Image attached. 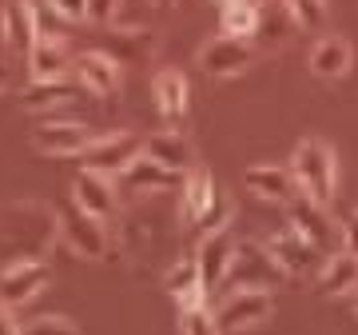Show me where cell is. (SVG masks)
Wrapping results in <instances>:
<instances>
[{
    "mask_svg": "<svg viewBox=\"0 0 358 335\" xmlns=\"http://www.w3.org/2000/svg\"><path fill=\"white\" fill-rule=\"evenodd\" d=\"M56 216L48 204L40 200H16V204H0V256L16 264V259H44L48 244L56 240Z\"/></svg>",
    "mask_w": 358,
    "mask_h": 335,
    "instance_id": "6da1fadb",
    "label": "cell"
},
{
    "mask_svg": "<svg viewBox=\"0 0 358 335\" xmlns=\"http://www.w3.org/2000/svg\"><path fill=\"white\" fill-rule=\"evenodd\" d=\"M291 176H294V188L319 204H331L334 192H338V156L327 140H299L294 144V156H291Z\"/></svg>",
    "mask_w": 358,
    "mask_h": 335,
    "instance_id": "7a4b0ae2",
    "label": "cell"
},
{
    "mask_svg": "<svg viewBox=\"0 0 358 335\" xmlns=\"http://www.w3.org/2000/svg\"><path fill=\"white\" fill-rule=\"evenodd\" d=\"M282 207H287V224H291V232L303 235L322 259L334 256V252H343V228L331 219L327 204H319V200H310V196H303V192H294Z\"/></svg>",
    "mask_w": 358,
    "mask_h": 335,
    "instance_id": "3957f363",
    "label": "cell"
},
{
    "mask_svg": "<svg viewBox=\"0 0 358 335\" xmlns=\"http://www.w3.org/2000/svg\"><path fill=\"white\" fill-rule=\"evenodd\" d=\"M56 235L64 240V247L80 259H108L112 256V235L103 228L100 216H88L84 207H68L56 216Z\"/></svg>",
    "mask_w": 358,
    "mask_h": 335,
    "instance_id": "277c9868",
    "label": "cell"
},
{
    "mask_svg": "<svg viewBox=\"0 0 358 335\" xmlns=\"http://www.w3.org/2000/svg\"><path fill=\"white\" fill-rule=\"evenodd\" d=\"M271 311H275L271 287H231L223 303L215 308V323L223 335H231V331H247V327L267 323Z\"/></svg>",
    "mask_w": 358,
    "mask_h": 335,
    "instance_id": "5b68a950",
    "label": "cell"
},
{
    "mask_svg": "<svg viewBox=\"0 0 358 335\" xmlns=\"http://www.w3.org/2000/svg\"><path fill=\"white\" fill-rule=\"evenodd\" d=\"M195 60H199V68H203L207 76L231 80L255 64V44H251V36H227V32H219V36H211L199 48Z\"/></svg>",
    "mask_w": 358,
    "mask_h": 335,
    "instance_id": "8992f818",
    "label": "cell"
},
{
    "mask_svg": "<svg viewBox=\"0 0 358 335\" xmlns=\"http://www.w3.org/2000/svg\"><path fill=\"white\" fill-rule=\"evenodd\" d=\"M136 156H143V140L136 136V132H103V136H92V144L80 152V160H84V168H92V172H103V176H120L124 168L136 160Z\"/></svg>",
    "mask_w": 358,
    "mask_h": 335,
    "instance_id": "52a82bcc",
    "label": "cell"
},
{
    "mask_svg": "<svg viewBox=\"0 0 358 335\" xmlns=\"http://www.w3.org/2000/svg\"><path fill=\"white\" fill-rule=\"evenodd\" d=\"M52 271L44 259H16V264H4L0 271V303L4 308H28L32 299L48 287Z\"/></svg>",
    "mask_w": 358,
    "mask_h": 335,
    "instance_id": "ba28073f",
    "label": "cell"
},
{
    "mask_svg": "<svg viewBox=\"0 0 358 335\" xmlns=\"http://www.w3.org/2000/svg\"><path fill=\"white\" fill-rule=\"evenodd\" d=\"M231 259H235V235H231V228L203 232V240H199V247H195V268H199L203 292H219V287L227 284Z\"/></svg>",
    "mask_w": 358,
    "mask_h": 335,
    "instance_id": "9c48e42d",
    "label": "cell"
},
{
    "mask_svg": "<svg viewBox=\"0 0 358 335\" xmlns=\"http://www.w3.org/2000/svg\"><path fill=\"white\" fill-rule=\"evenodd\" d=\"M231 275H235V287H275V280H287L282 268L271 259L267 247H263V240H243V244H235Z\"/></svg>",
    "mask_w": 358,
    "mask_h": 335,
    "instance_id": "30bf717a",
    "label": "cell"
},
{
    "mask_svg": "<svg viewBox=\"0 0 358 335\" xmlns=\"http://www.w3.org/2000/svg\"><path fill=\"white\" fill-rule=\"evenodd\" d=\"M40 36V16L32 0H4L0 4V40L13 56H28Z\"/></svg>",
    "mask_w": 358,
    "mask_h": 335,
    "instance_id": "8fae6325",
    "label": "cell"
},
{
    "mask_svg": "<svg viewBox=\"0 0 358 335\" xmlns=\"http://www.w3.org/2000/svg\"><path fill=\"white\" fill-rule=\"evenodd\" d=\"M72 200H76V207H84L88 216L108 219V216L120 212V184H115V176L80 168V176L72 180Z\"/></svg>",
    "mask_w": 358,
    "mask_h": 335,
    "instance_id": "7c38bea8",
    "label": "cell"
},
{
    "mask_svg": "<svg viewBox=\"0 0 358 335\" xmlns=\"http://www.w3.org/2000/svg\"><path fill=\"white\" fill-rule=\"evenodd\" d=\"M263 247L271 252V259L282 268V275H287V280H303V275H310L315 268H322V264H319L322 256L299 232H291V228H287V232L267 235V240H263Z\"/></svg>",
    "mask_w": 358,
    "mask_h": 335,
    "instance_id": "4fadbf2b",
    "label": "cell"
},
{
    "mask_svg": "<svg viewBox=\"0 0 358 335\" xmlns=\"http://www.w3.org/2000/svg\"><path fill=\"white\" fill-rule=\"evenodd\" d=\"M72 72H76V84L92 96H115L124 84V68L108 52H80L72 60Z\"/></svg>",
    "mask_w": 358,
    "mask_h": 335,
    "instance_id": "5bb4252c",
    "label": "cell"
},
{
    "mask_svg": "<svg viewBox=\"0 0 358 335\" xmlns=\"http://www.w3.org/2000/svg\"><path fill=\"white\" fill-rule=\"evenodd\" d=\"M92 144V128L80 120H48L36 124L32 132V148L44 156H80Z\"/></svg>",
    "mask_w": 358,
    "mask_h": 335,
    "instance_id": "9a60e30c",
    "label": "cell"
},
{
    "mask_svg": "<svg viewBox=\"0 0 358 335\" xmlns=\"http://www.w3.org/2000/svg\"><path fill=\"white\" fill-rule=\"evenodd\" d=\"M72 68V52L60 32H44L40 28L36 44L28 48V76L32 80H60Z\"/></svg>",
    "mask_w": 358,
    "mask_h": 335,
    "instance_id": "2e32d148",
    "label": "cell"
},
{
    "mask_svg": "<svg viewBox=\"0 0 358 335\" xmlns=\"http://www.w3.org/2000/svg\"><path fill=\"white\" fill-rule=\"evenodd\" d=\"M243 188L267 204H287L299 188H294V176L287 164H251L243 172Z\"/></svg>",
    "mask_w": 358,
    "mask_h": 335,
    "instance_id": "e0dca14e",
    "label": "cell"
},
{
    "mask_svg": "<svg viewBox=\"0 0 358 335\" xmlns=\"http://www.w3.org/2000/svg\"><path fill=\"white\" fill-rule=\"evenodd\" d=\"M355 64V48H350V40L338 36V32H327V36L315 40V48H310V72L319 80H343Z\"/></svg>",
    "mask_w": 358,
    "mask_h": 335,
    "instance_id": "ac0fdd59",
    "label": "cell"
},
{
    "mask_svg": "<svg viewBox=\"0 0 358 335\" xmlns=\"http://www.w3.org/2000/svg\"><path fill=\"white\" fill-rule=\"evenodd\" d=\"M115 184H120L124 196H152V192L171 188V184H176V172H167L164 164H155L152 156H136V160L115 176Z\"/></svg>",
    "mask_w": 358,
    "mask_h": 335,
    "instance_id": "d6986e66",
    "label": "cell"
},
{
    "mask_svg": "<svg viewBox=\"0 0 358 335\" xmlns=\"http://www.w3.org/2000/svg\"><path fill=\"white\" fill-rule=\"evenodd\" d=\"M215 192H219V184L211 180V172H203L199 164H195L192 172H183V188H179V219L195 228V224L203 219V212L211 207Z\"/></svg>",
    "mask_w": 358,
    "mask_h": 335,
    "instance_id": "ffe728a7",
    "label": "cell"
},
{
    "mask_svg": "<svg viewBox=\"0 0 358 335\" xmlns=\"http://www.w3.org/2000/svg\"><path fill=\"white\" fill-rule=\"evenodd\" d=\"M143 156H152L155 164H164L176 176L195 168V144L187 136H179V132H155L152 140H143Z\"/></svg>",
    "mask_w": 358,
    "mask_h": 335,
    "instance_id": "44dd1931",
    "label": "cell"
},
{
    "mask_svg": "<svg viewBox=\"0 0 358 335\" xmlns=\"http://www.w3.org/2000/svg\"><path fill=\"white\" fill-rule=\"evenodd\" d=\"M164 292L176 299V308H179V311L199 308V303H203L207 292H203V284H199V268H195V256H192V259H176V264L164 271Z\"/></svg>",
    "mask_w": 358,
    "mask_h": 335,
    "instance_id": "7402d4cb",
    "label": "cell"
},
{
    "mask_svg": "<svg viewBox=\"0 0 358 335\" xmlns=\"http://www.w3.org/2000/svg\"><path fill=\"white\" fill-rule=\"evenodd\" d=\"M315 287H319V296H350L358 287V256H350V252L327 256L315 275Z\"/></svg>",
    "mask_w": 358,
    "mask_h": 335,
    "instance_id": "603a6c76",
    "label": "cell"
},
{
    "mask_svg": "<svg viewBox=\"0 0 358 335\" xmlns=\"http://www.w3.org/2000/svg\"><path fill=\"white\" fill-rule=\"evenodd\" d=\"M152 96H155V108H159L167 120H179L187 112V96H192L187 76H183L179 68H159L152 76Z\"/></svg>",
    "mask_w": 358,
    "mask_h": 335,
    "instance_id": "cb8c5ba5",
    "label": "cell"
},
{
    "mask_svg": "<svg viewBox=\"0 0 358 335\" xmlns=\"http://www.w3.org/2000/svg\"><path fill=\"white\" fill-rule=\"evenodd\" d=\"M76 96V84H68L64 76L60 80H32L24 88V108L28 112H52L56 104H64Z\"/></svg>",
    "mask_w": 358,
    "mask_h": 335,
    "instance_id": "d4e9b609",
    "label": "cell"
},
{
    "mask_svg": "<svg viewBox=\"0 0 358 335\" xmlns=\"http://www.w3.org/2000/svg\"><path fill=\"white\" fill-rule=\"evenodd\" d=\"M259 20H263V8H255V4H239V0L219 4V32H227V36H255Z\"/></svg>",
    "mask_w": 358,
    "mask_h": 335,
    "instance_id": "484cf974",
    "label": "cell"
},
{
    "mask_svg": "<svg viewBox=\"0 0 358 335\" xmlns=\"http://www.w3.org/2000/svg\"><path fill=\"white\" fill-rule=\"evenodd\" d=\"M179 335H223L215 323V311L199 303V308H187L179 311Z\"/></svg>",
    "mask_w": 358,
    "mask_h": 335,
    "instance_id": "4316f807",
    "label": "cell"
},
{
    "mask_svg": "<svg viewBox=\"0 0 358 335\" xmlns=\"http://www.w3.org/2000/svg\"><path fill=\"white\" fill-rule=\"evenodd\" d=\"M282 13L299 28H319L327 20V0H282Z\"/></svg>",
    "mask_w": 358,
    "mask_h": 335,
    "instance_id": "83f0119b",
    "label": "cell"
},
{
    "mask_svg": "<svg viewBox=\"0 0 358 335\" xmlns=\"http://www.w3.org/2000/svg\"><path fill=\"white\" fill-rule=\"evenodd\" d=\"M20 335H80L68 315H36L20 323Z\"/></svg>",
    "mask_w": 358,
    "mask_h": 335,
    "instance_id": "f1b7e54d",
    "label": "cell"
},
{
    "mask_svg": "<svg viewBox=\"0 0 358 335\" xmlns=\"http://www.w3.org/2000/svg\"><path fill=\"white\" fill-rule=\"evenodd\" d=\"M195 228H203V232H219V228H231V200H227V196L215 192L211 207L203 212V219H199Z\"/></svg>",
    "mask_w": 358,
    "mask_h": 335,
    "instance_id": "f546056e",
    "label": "cell"
},
{
    "mask_svg": "<svg viewBox=\"0 0 358 335\" xmlns=\"http://www.w3.org/2000/svg\"><path fill=\"white\" fill-rule=\"evenodd\" d=\"M120 8H124V0H88V25H115Z\"/></svg>",
    "mask_w": 358,
    "mask_h": 335,
    "instance_id": "4dcf8cb0",
    "label": "cell"
},
{
    "mask_svg": "<svg viewBox=\"0 0 358 335\" xmlns=\"http://www.w3.org/2000/svg\"><path fill=\"white\" fill-rule=\"evenodd\" d=\"M48 8L60 16V20H68V25L88 20V0H48Z\"/></svg>",
    "mask_w": 358,
    "mask_h": 335,
    "instance_id": "1f68e13d",
    "label": "cell"
},
{
    "mask_svg": "<svg viewBox=\"0 0 358 335\" xmlns=\"http://www.w3.org/2000/svg\"><path fill=\"white\" fill-rule=\"evenodd\" d=\"M338 228H343V252L358 256V212H350V216H346Z\"/></svg>",
    "mask_w": 358,
    "mask_h": 335,
    "instance_id": "d6a6232c",
    "label": "cell"
},
{
    "mask_svg": "<svg viewBox=\"0 0 358 335\" xmlns=\"http://www.w3.org/2000/svg\"><path fill=\"white\" fill-rule=\"evenodd\" d=\"M0 335H20V323H16L13 308H4V303H0Z\"/></svg>",
    "mask_w": 358,
    "mask_h": 335,
    "instance_id": "836d02e7",
    "label": "cell"
},
{
    "mask_svg": "<svg viewBox=\"0 0 358 335\" xmlns=\"http://www.w3.org/2000/svg\"><path fill=\"white\" fill-rule=\"evenodd\" d=\"M8 84H13V72H8V64H0V92L8 88Z\"/></svg>",
    "mask_w": 358,
    "mask_h": 335,
    "instance_id": "e575fe53",
    "label": "cell"
},
{
    "mask_svg": "<svg viewBox=\"0 0 358 335\" xmlns=\"http://www.w3.org/2000/svg\"><path fill=\"white\" fill-rule=\"evenodd\" d=\"M346 299H350V311H355V315H358V287H355V292H350V296H346Z\"/></svg>",
    "mask_w": 358,
    "mask_h": 335,
    "instance_id": "d590c367",
    "label": "cell"
},
{
    "mask_svg": "<svg viewBox=\"0 0 358 335\" xmlns=\"http://www.w3.org/2000/svg\"><path fill=\"white\" fill-rule=\"evenodd\" d=\"M155 8H167V4H176V0H152Z\"/></svg>",
    "mask_w": 358,
    "mask_h": 335,
    "instance_id": "8d00e7d4",
    "label": "cell"
},
{
    "mask_svg": "<svg viewBox=\"0 0 358 335\" xmlns=\"http://www.w3.org/2000/svg\"><path fill=\"white\" fill-rule=\"evenodd\" d=\"M239 4H255V8H263V0H239Z\"/></svg>",
    "mask_w": 358,
    "mask_h": 335,
    "instance_id": "74e56055",
    "label": "cell"
},
{
    "mask_svg": "<svg viewBox=\"0 0 358 335\" xmlns=\"http://www.w3.org/2000/svg\"><path fill=\"white\" fill-rule=\"evenodd\" d=\"M219 4H223V0H219Z\"/></svg>",
    "mask_w": 358,
    "mask_h": 335,
    "instance_id": "f35d334b",
    "label": "cell"
}]
</instances>
